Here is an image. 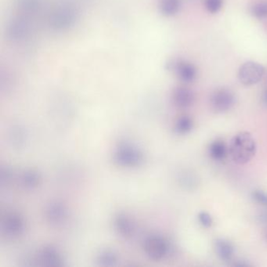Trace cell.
<instances>
[{
    "mask_svg": "<svg viewBox=\"0 0 267 267\" xmlns=\"http://www.w3.org/2000/svg\"><path fill=\"white\" fill-rule=\"evenodd\" d=\"M228 151L234 163L246 165L255 156L256 142L249 132H240L234 135L229 142Z\"/></svg>",
    "mask_w": 267,
    "mask_h": 267,
    "instance_id": "obj_1",
    "label": "cell"
},
{
    "mask_svg": "<svg viewBox=\"0 0 267 267\" xmlns=\"http://www.w3.org/2000/svg\"><path fill=\"white\" fill-rule=\"evenodd\" d=\"M114 160L117 165L125 168L140 166L144 161V154L131 144H122L114 153Z\"/></svg>",
    "mask_w": 267,
    "mask_h": 267,
    "instance_id": "obj_2",
    "label": "cell"
},
{
    "mask_svg": "<svg viewBox=\"0 0 267 267\" xmlns=\"http://www.w3.org/2000/svg\"><path fill=\"white\" fill-rule=\"evenodd\" d=\"M144 252L151 259L160 261L167 256L170 251L169 243L160 235H151L144 241Z\"/></svg>",
    "mask_w": 267,
    "mask_h": 267,
    "instance_id": "obj_3",
    "label": "cell"
},
{
    "mask_svg": "<svg viewBox=\"0 0 267 267\" xmlns=\"http://www.w3.org/2000/svg\"><path fill=\"white\" fill-rule=\"evenodd\" d=\"M265 69L260 64L248 61L239 68L238 79L241 84L250 86L257 84L264 76Z\"/></svg>",
    "mask_w": 267,
    "mask_h": 267,
    "instance_id": "obj_4",
    "label": "cell"
},
{
    "mask_svg": "<svg viewBox=\"0 0 267 267\" xmlns=\"http://www.w3.org/2000/svg\"><path fill=\"white\" fill-rule=\"evenodd\" d=\"M236 97L231 90L219 89L215 90L210 97V104L217 113H223L233 108Z\"/></svg>",
    "mask_w": 267,
    "mask_h": 267,
    "instance_id": "obj_5",
    "label": "cell"
},
{
    "mask_svg": "<svg viewBox=\"0 0 267 267\" xmlns=\"http://www.w3.org/2000/svg\"><path fill=\"white\" fill-rule=\"evenodd\" d=\"M25 220L16 212L7 214L2 220V233L10 238L20 237L25 232Z\"/></svg>",
    "mask_w": 267,
    "mask_h": 267,
    "instance_id": "obj_6",
    "label": "cell"
},
{
    "mask_svg": "<svg viewBox=\"0 0 267 267\" xmlns=\"http://www.w3.org/2000/svg\"><path fill=\"white\" fill-rule=\"evenodd\" d=\"M76 18V11L73 8H61L51 15L50 25L56 30H64L72 26Z\"/></svg>",
    "mask_w": 267,
    "mask_h": 267,
    "instance_id": "obj_7",
    "label": "cell"
},
{
    "mask_svg": "<svg viewBox=\"0 0 267 267\" xmlns=\"http://www.w3.org/2000/svg\"><path fill=\"white\" fill-rule=\"evenodd\" d=\"M170 69H172L179 80L183 83H191L197 76V69L192 64L183 61H174L170 63Z\"/></svg>",
    "mask_w": 267,
    "mask_h": 267,
    "instance_id": "obj_8",
    "label": "cell"
},
{
    "mask_svg": "<svg viewBox=\"0 0 267 267\" xmlns=\"http://www.w3.org/2000/svg\"><path fill=\"white\" fill-rule=\"evenodd\" d=\"M114 226L117 233L124 238H129L134 234V223L126 214H118L114 219Z\"/></svg>",
    "mask_w": 267,
    "mask_h": 267,
    "instance_id": "obj_9",
    "label": "cell"
},
{
    "mask_svg": "<svg viewBox=\"0 0 267 267\" xmlns=\"http://www.w3.org/2000/svg\"><path fill=\"white\" fill-rule=\"evenodd\" d=\"M68 215V210L65 204L61 202H54L49 204L46 215L48 222L54 226L65 222Z\"/></svg>",
    "mask_w": 267,
    "mask_h": 267,
    "instance_id": "obj_10",
    "label": "cell"
},
{
    "mask_svg": "<svg viewBox=\"0 0 267 267\" xmlns=\"http://www.w3.org/2000/svg\"><path fill=\"white\" fill-rule=\"evenodd\" d=\"M39 258L43 265L48 266H61L63 265V258L61 253L52 246H45L40 250Z\"/></svg>",
    "mask_w": 267,
    "mask_h": 267,
    "instance_id": "obj_11",
    "label": "cell"
},
{
    "mask_svg": "<svg viewBox=\"0 0 267 267\" xmlns=\"http://www.w3.org/2000/svg\"><path fill=\"white\" fill-rule=\"evenodd\" d=\"M172 101L178 108H189L194 103V93L185 87H178L173 91Z\"/></svg>",
    "mask_w": 267,
    "mask_h": 267,
    "instance_id": "obj_12",
    "label": "cell"
},
{
    "mask_svg": "<svg viewBox=\"0 0 267 267\" xmlns=\"http://www.w3.org/2000/svg\"><path fill=\"white\" fill-rule=\"evenodd\" d=\"M215 253L222 261H230L234 254V247L226 239L218 238L214 242Z\"/></svg>",
    "mask_w": 267,
    "mask_h": 267,
    "instance_id": "obj_13",
    "label": "cell"
},
{
    "mask_svg": "<svg viewBox=\"0 0 267 267\" xmlns=\"http://www.w3.org/2000/svg\"><path fill=\"white\" fill-rule=\"evenodd\" d=\"M208 151L210 158L216 161L224 160L229 151L224 142L221 140H214L212 142L208 147Z\"/></svg>",
    "mask_w": 267,
    "mask_h": 267,
    "instance_id": "obj_14",
    "label": "cell"
},
{
    "mask_svg": "<svg viewBox=\"0 0 267 267\" xmlns=\"http://www.w3.org/2000/svg\"><path fill=\"white\" fill-rule=\"evenodd\" d=\"M97 262L101 266H115L119 262V257L112 250L104 249L99 253Z\"/></svg>",
    "mask_w": 267,
    "mask_h": 267,
    "instance_id": "obj_15",
    "label": "cell"
},
{
    "mask_svg": "<svg viewBox=\"0 0 267 267\" xmlns=\"http://www.w3.org/2000/svg\"><path fill=\"white\" fill-rule=\"evenodd\" d=\"M180 9V0H160L159 11L165 17L176 15Z\"/></svg>",
    "mask_w": 267,
    "mask_h": 267,
    "instance_id": "obj_16",
    "label": "cell"
},
{
    "mask_svg": "<svg viewBox=\"0 0 267 267\" xmlns=\"http://www.w3.org/2000/svg\"><path fill=\"white\" fill-rule=\"evenodd\" d=\"M22 183L24 187L27 189H35L40 186L41 183L40 174L36 171L27 170L22 176Z\"/></svg>",
    "mask_w": 267,
    "mask_h": 267,
    "instance_id": "obj_17",
    "label": "cell"
},
{
    "mask_svg": "<svg viewBox=\"0 0 267 267\" xmlns=\"http://www.w3.org/2000/svg\"><path fill=\"white\" fill-rule=\"evenodd\" d=\"M194 127V122L189 116H181L176 120L174 130L177 134L185 135L190 133Z\"/></svg>",
    "mask_w": 267,
    "mask_h": 267,
    "instance_id": "obj_18",
    "label": "cell"
},
{
    "mask_svg": "<svg viewBox=\"0 0 267 267\" xmlns=\"http://www.w3.org/2000/svg\"><path fill=\"white\" fill-rule=\"evenodd\" d=\"M204 5L208 13L215 15L222 9L223 0H204Z\"/></svg>",
    "mask_w": 267,
    "mask_h": 267,
    "instance_id": "obj_19",
    "label": "cell"
},
{
    "mask_svg": "<svg viewBox=\"0 0 267 267\" xmlns=\"http://www.w3.org/2000/svg\"><path fill=\"white\" fill-rule=\"evenodd\" d=\"M251 14L255 18H267V3L262 2L254 4L251 8Z\"/></svg>",
    "mask_w": 267,
    "mask_h": 267,
    "instance_id": "obj_20",
    "label": "cell"
},
{
    "mask_svg": "<svg viewBox=\"0 0 267 267\" xmlns=\"http://www.w3.org/2000/svg\"><path fill=\"white\" fill-rule=\"evenodd\" d=\"M197 219H198V222H200V224L204 228H210L212 226V223H213L212 216L206 212H199L198 215H197Z\"/></svg>",
    "mask_w": 267,
    "mask_h": 267,
    "instance_id": "obj_21",
    "label": "cell"
},
{
    "mask_svg": "<svg viewBox=\"0 0 267 267\" xmlns=\"http://www.w3.org/2000/svg\"><path fill=\"white\" fill-rule=\"evenodd\" d=\"M251 197L255 202L267 208V194L262 190H254L251 194Z\"/></svg>",
    "mask_w": 267,
    "mask_h": 267,
    "instance_id": "obj_22",
    "label": "cell"
},
{
    "mask_svg": "<svg viewBox=\"0 0 267 267\" xmlns=\"http://www.w3.org/2000/svg\"><path fill=\"white\" fill-rule=\"evenodd\" d=\"M262 101L264 105L267 107V90L264 91L263 94L262 96Z\"/></svg>",
    "mask_w": 267,
    "mask_h": 267,
    "instance_id": "obj_23",
    "label": "cell"
},
{
    "mask_svg": "<svg viewBox=\"0 0 267 267\" xmlns=\"http://www.w3.org/2000/svg\"><path fill=\"white\" fill-rule=\"evenodd\" d=\"M265 236H266V240H267V233H266V235H265Z\"/></svg>",
    "mask_w": 267,
    "mask_h": 267,
    "instance_id": "obj_24",
    "label": "cell"
}]
</instances>
